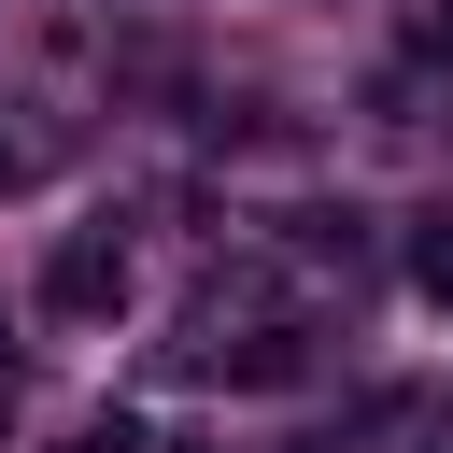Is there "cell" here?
<instances>
[{
    "label": "cell",
    "mask_w": 453,
    "mask_h": 453,
    "mask_svg": "<svg viewBox=\"0 0 453 453\" xmlns=\"http://www.w3.org/2000/svg\"><path fill=\"white\" fill-rule=\"evenodd\" d=\"M411 57H453V0H425V14H411Z\"/></svg>",
    "instance_id": "obj_4"
},
{
    "label": "cell",
    "mask_w": 453,
    "mask_h": 453,
    "mask_svg": "<svg viewBox=\"0 0 453 453\" xmlns=\"http://www.w3.org/2000/svg\"><path fill=\"white\" fill-rule=\"evenodd\" d=\"M411 283L453 311V212H425V226H411Z\"/></svg>",
    "instance_id": "obj_3"
},
{
    "label": "cell",
    "mask_w": 453,
    "mask_h": 453,
    "mask_svg": "<svg viewBox=\"0 0 453 453\" xmlns=\"http://www.w3.org/2000/svg\"><path fill=\"white\" fill-rule=\"evenodd\" d=\"M297 453H340V439H297Z\"/></svg>",
    "instance_id": "obj_6"
},
{
    "label": "cell",
    "mask_w": 453,
    "mask_h": 453,
    "mask_svg": "<svg viewBox=\"0 0 453 453\" xmlns=\"http://www.w3.org/2000/svg\"><path fill=\"white\" fill-rule=\"evenodd\" d=\"M42 311H57V326H99V311H127V241H113V226H71V241L42 255Z\"/></svg>",
    "instance_id": "obj_1"
},
{
    "label": "cell",
    "mask_w": 453,
    "mask_h": 453,
    "mask_svg": "<svg viewBox=\"0 0 453 453\" xmlns=\"http://www.w3.org/2000/svg\"><path fill=\"white\" fill-rule=\"evenodd\" d=\"M212 368H226L241 396H283V382L311 368V340H297V326H255V340H241V354H212Z\"/></svg>",
    "instance_id": "obj_2"
},
{
    "label": "cell",
    "mask_w": 453,
    "mask_h": 453,
    "mask_svg": "<svg viewBox=\"0 0 453 453\" xmlns=\"http://www.w3.org/2000/svg\"><path fill=\"white\" fill-rule=\"evenodd\" d=\"M28 170H42V142H28V127H0V184H28Z\"/></svg>",
    "instance_id": "obj_5"
}]
</instances>
